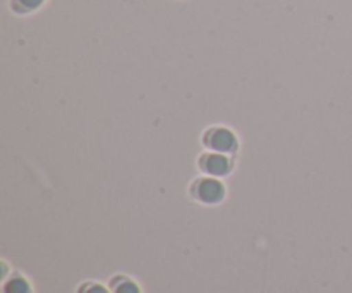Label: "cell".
<instances>
[{"label": "cell", "mask_w": 352, "mask_h": 293, "mask_svg": "<svg viewBox=\"0 0 352 293\" xmlns=\"http://www.w3.org/2000/svg\"><path fill=\"white\" fill-rule=\"evenodd\" d=\"M78 293H112L110 288L103 287L102 283H95V281H86V283L79 285Z\"/></svg>", "instance_id": "7"}, {"label": "cell", "mask_w": 352, "mask_h": 293, "mask_svg": "<svg viewBox=\"0 0 352 293\" xmlns=\"http://www.w3.org/2000/svg\"><path fill=\"white\" fill-rule=\"evenodd\" d=\"M109 288L112 293H141L140 285L134 280H131L129 277H124V274H117L110 280Z\"/></svg>", "instance_id": "4"}, {"label": "cell", "mask_w": 352, "mask_h": 293, "mask_svg": "<svg viewBox=\"0 0 352 293\" xmlns=\"http://www.w3.org/2000/svg\"><path fill=\"white\" fill-rule=\"evenodd\" d=\"M43 3L45 0H10V9L19 16H26L40 9Z\"/></svg>", "instance_id": "6"}, {"label": "cell", "mask_w": 352, "mask_h": 293, "mask_svg": "<svg viewBox=\"0 0 352 293\" xmlns=\"http://www.w3.org/2000/svg\"><path fill=\"white\" fill-rule=\"evenodd\" d=\"M2 292L3 293H33L30 281L17 273L12 274L10 278H6V280H3Z\"/></svg>", "instance_id": "5"}, {"label": "cell", "mask_w": 352, "mask_h": 293, "mask_svg": "<svg viewBox=\"0 0 352 293\" xmlns=\"http://www.w3.org/2000/svg\"><path fill=\"white\" fill-rule=\"evenodd\" d=\"M198 168L208 177L222 178L230 175V172L234 170V161L229 154L206 151L198 158Z\"/></svg>", "instance_id": "3"}, {"label": "cell", "mask_w": 352, "mask_h": 293, "mask_svg": "<svg viewBox=\"0 0 352 293\" xmlns=\"http://www.w3.org/2000/svg\"><path fill=\"white\" fill-rule=\"evenodd\" d=\"M189 194L195 201L201 202L205 206H217L226 199V185L223 182H220V178L217 177H199L189 187Z\"/></svg>", "instance_id": "1"}, {"label": "cell", "mask_w": 352, "mask_h": 293, "mask_svg": "<svg viewBox=\"0 0 352 293\" xmlns=\"http://www.w3.org/2000/svg\"><path fill=\"white\" fill-rule=\"evenodd\" d=\"M203 146L208 151H215V153L222 154H236L237 148H239V141L237 136L227 127H210L205 134H203Z\"/></svg>", "instance_id": "2"}]
</instances>
